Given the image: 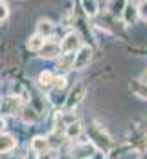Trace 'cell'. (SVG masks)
Masks as SVG:
<instances>
[{"instance_id": "6da1fadb", "label": "cell", "mask_w": 147, "mask_h": 159, "mask_svg": "<svg viewBox=\"0 0 147 159\" xmlns=\"http://www.w3.org/2000/svg\"><path fill=\"white\" fill-rule=\"evenodd\" d=\"M22 98L20 96H6L0 104V111L4 115H19L22 111Z\"/></svg>"}, {"instance_id": "7a4b0ae2", "label": "cell", "mask_w": 147, "mask_h": 159, "mask_svg": "<svg viewBox=\"0 0 147 159\" xmlns=\"http://www.w3.org/2000/svg\"><path fill=\"white\" fill-rule=\"evenodd\" d=\"M90 59H92V48H90V46H81V48L75 52V56H74V69H75V70L85 69V67L90 63Z\"/></svg>"}, {"instance_id": "3957f363", "label": "cell", "mask_w": 147, "mask_h": 159, "mask_svg": "<svg viewBox=\"0 0 147 159\" xmlns=\"http://www.w3.org/2000/svg\"><path fill=\"white\" fill-rule=\"evenodd\" d=\"M79 48H81V39H79L77 34H68L61 43V52L63 54H75Z\"/></svg>"}, {"instance_id": "277c9868", "label": "cell", "mask_w": 147, "mask_h": 159, "mask_svg": "<svg viewBox=\"0 0 147 159\" xmlns=\"http://www.w3.org/2000/svg\"><path fill=\"white\" fill-rule=\"evenodd\" d=\"M39 52H40V56H42V57L52 59V57H55V56H61V44L46 39V43L42 44V48H40Z\"/></svg>"}, {"instance_id": "5b68a950", "label": "cell", "mask_w": 147, "mask_h": 159, "mask_svg": "<svg viewBox=\"0 0 147 159\" xmlns=\"http://www.w3.org/2000/svg\"><path fill=\"white\" fill-rule=\"evenodd\" d=\"M15 144H17V141H15V137H13V135L0 131V154L11 152V150L15 148Z\"/></svg>"}, {"instance_id": "8992f818", "label": "cell", "mask_w": 147, "mask_h": 159, "mask_svg": "<svg viewBox=\"0 0 147 159\" xmlns=\"http://www.w3.org/2000/svg\"><path fill=\"white\" fill-rule=\"evenodd\" d=\"M53 24H52V20H48V19H40L39 20V24H37V34L39 35H42V37H52L53 35Z\"/></svg>"}, {"instance_id": "52a82bcc", "label": "cell", "mask_w": 147, "mask_h": 159, "mask_svg": "<svg viewBox=\"0 0 147 159\" xmlns=\"http://www.w3.org/2000/svg\"><path fill=\"white\" fill-rule=\"evenodd\" d=\"M48 148H50V143H48L46 137H40V135L33 137V141H32V150L33 152H37V154H46Z\"/></svg>"}, {"instance_id": "ba28073f", "label": "cell", "mask_w": 147, "mask_h": 159, "mask_svg": "<svg viewBox=\"0 0 147 159\" xmlns=\"http://www.w3.org/2000/svg\"><path fill=\"white\" fill-rule=\"evenodd\" d=\"M121 13H123V20H125L127 24H134L136 19H138V7H134L132 4H127Z\"/></svg>"}, {"instance_id": "9c48e42d", "label": "cell", "mask_w": 147, "mask_h": 159, "mask_svg": "<svg viewBox=\"0 0 147 159\" xmlns=\"http://www.w3.org/2000/svg\"><path fill=\"white\" fill-rule=\"evenodd\" d=\"M72 154L79 159H86L88 156L94 154V146H92V144H77L72 150Z\"/></svg>"}, {"instance_id": "30bf717a", "label": "cell", "mask_w": 147, "mask_h": 159, "mask_svg": "<svg viewBox=\"0 0 147 159\" xmlns=\"http://www.w3.org/2000/svg\"><path fill=\"white\" fill-rule=\"evenodd\" d=\"M83 96H85V87H83V85H77L72 93H70V96H68V107L77 106V104L83 100Z\"/></svg>"}, {"instance_id": "8fae6325", "label": "cell", "mask_w": 147, "mask_h": 159, "mask_svg": "<svg viewBox=\"0 0 147 159\" xmlns=\"http://www.w3.org/2000/svg\"><path fill=\"white\" fill-rule=\"evenodd\" d=\"M83 133V128H81V124L77 122V120H74V122H70L68 126H66V129H65V135L70 139V141H74V139H77L79 135Z\"/></svg>"}, {"instance_id": "7c38bea8", "label": "cell", "mask_w": 147, "mask_h": 159, "mask_svg": "<svg viewBox=\"0 0 147 159\" xmlns=\"http://www.w3.org/2000/svg\"><path fill=\"white\" fill-rule=\"evenodd\" d=\"M53 80H55V76H53L50 70H44V72L39 74V87L50 89V87H53Z\"/></svg>"}, {"instance_id": "4fadbf2b", "label": "cell", "mask_w": 147, "mask_h": 159, "mask_svg": "<svg viewBox=\"0 0 147 159\" xmlns=\"http://www.w3.org/2000/svg\"><path fill=\"white\" fill-rule=\"evenodd\" d=\"M74 56H75V54H65L63 57H59L57 69H63V70H74Z\"/></svg>"}, {"instance_id": "5bb4252c", "label": "cell", "mask_w": 147, "mask_h": 159, "mask_svg": "<svg viewBox=\"0 0 147 159\" xmlns=\"http://www.w3.org/2000/svg\"><path fill=\"white\" fill-rule=\"evenodd\" d=\"M44 43H46V37H42V35L35 34V35H32L30 41H28V48H30V50H33V52H39V50L42 48V44H44Z\"/></svg>"}, {"instance_id": "9a60e30c", "label": "cell", "mask_w": 147, "mask_h": 159, "mask_svg": "<svg viewBox=\"0 0 147 159\" xmlns=\"http://www.w3.org/2000/svg\"><path fill=\"white\" fill-rule=\"evenodd\" d=\"M127 6V0H110L109 2V13L110 15H118L123 11V7Z\"/></svg>"}, {"instance_id": "2e32d148", "label": "cell", "mask_w": 147, "mask_h": 159, "mask_svg": "<svg viewBox=\"0 0 147 159\" xmlns=\"http://www.w3.org/2000/svg\"><path fill=\"white\" fill-rule=\"evenodd\" d=\"M83 2V9L86 11L88 17H94L98 13V0H81Z\"/></svg>"}, {"instance_id": "e0dca14e", "label": "cell", "mask_w": 147, "mask_h": 159, "mask_svg": "<svg viewBox=\"0 0 147 159\" xmlns=\"http://www.w3.org/2000/svg\"><path fill=\"white\" fill-rule=\"evenodd\" d=\"M20 115H22V119H24V122H35V120H37L35 111H33V109H30V107H22Z\"/></svg>"}, {"instance_id": "ac0fdd59", "label": "cell", "mask_w": 147, "mask_h": 159, "mask_svg": "<svg viewBox=\"0 0 147 159\" xmlns=\"http://www.w3.org/2000/svg\"><path fill=\"white\" fill-rule=\"evenodd\" d=\"M53 89H55V91L66 89V78H65V76H55V80H53Z\"/></svg>"}, {"instance_id": "d6986e66", "label": "cell", "mask_w": 147, "mask_h": 159, "mask_svg": "<svg viewBox=\"0 0 147 159\" xmlns=\"http://www.w3.org/2000/svg\"><path fill=\"white\" fill-rule=\"evenodd\" d=\"M7 15H9V7H7V4H6V2H2V0H0V22H2V20H6V19H7Z\"/></svg>"}, {"instance_id": "ffe728a7", "label": "cell", "mask_w": 147, "mask_h": 159, "mask_svg": "<svg viewBox=\"0 0 147 159\" xmlns=\"http://www.w3.org/2000/svg\"><path fill=\"white\" fill-rule=\"evenodd\" d=\"M138 15H140L144 20H147V0H142V2H140V6H138Z\"/></svg>"}, {"instance_id": "44dd1931", "label": "cell", "mask_w": 147, "mask_h": 159, "mask_svg": "<svg viewBox=\"0 0 147 159\" xmlns=\"http://www.w3.org/2000/svg\"><path fill=\"white\" fill-rule=\"evenodd\" d=\"M136 94H138L140 98H145L147 100V87H144V89H136Z\"/></svg>"}, {"instance_id": "7402d4cb", "label": "cell", "mask_w": 147, "mask_h": 159, "mask_svg": "<svg viewBox=\"0 0 147 159\" xmlns=\"http://www.w3.org/2000/svg\"><path fill=\"white\" fill-rule=\"evenodd\" d=\"M4 128H6V122H4L2 117H0V131H4Z\"/></svg>"}, {"instance_id": "603a6c76", "label": "cell", "mask_w": 147, "mask_h": 159, "mask_svg": "<svg viewBox=\"0 0 147 159\" xmlns=\"http://www.w3.org/2000/svg\"><path fill=\"white\" fill-rule=\"evenodd\" d=\"M144 148H147V137L144 139Z\"/></svg>"}]
</instances>
